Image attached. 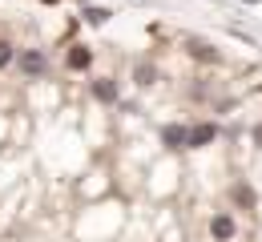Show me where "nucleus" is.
I'll return each instance as SVG.
<instances>
[{"mask_svg": "<svg viewBox=\"0 0 262 242\" xmlns=\"http://www.w3.org/2000/svg\"><path fill=\"white\" fill-rule=\"evenodd\" d=\"M154 81H158V65H154V61H137V65H133V85L149 89Z\"/></svg>", "mask_w": 262, "mask_h": 242, "instance_id": "obj_9", "label": "nucleus"}, {"mask_svg": "<svg viewBox=\"0 0 262 242\" xmlns=\"http://www.w3.org/2000/svg\"><path fill=\"white\" fill-rule=\"evenodd\" d=\"M218 121H198L190 125V134H186V149H206V145H214L218 141Z\"/></svg>", "mask_w": 262, "mask_h": 242, "instance_id": "obj_1", "label": "nucleus"}, {"mask_svg": "<svg viewBox=\"0 0 262 242\" xmlns=\"http://www.w3.org/2000/svg\"><path fill=\"white\" fill-rule=\"evenodd\" d=\"M12 65H20L25 77H40V73L49 69V57H45V49H20Z\"/></svg>", "mask_w": 262, "mask_h": 242, "instance_id": "obj_3", "label": "nucleus"}, {"mask_svg": "<svg viewBox=\"0 0 262 242\" xmlns=\"http://www.w3.org/2000/svg\"><path fill=\"white\" fill-rule=\"evenodd\" d=\"M234 230H238V226H234L230 214H214V218H210V234H214V242H230V238H234Z\"/></svg>", "mask_w": 262, "mask_h": 242, "instance_id": "obj_6", "label": "nucleus"}, {"mask_svg": "<svg viewBox=\"0 0 262 242\" xmlns=\"http://www.w3.org/2000/svg\"><path fill=\"white\" fill-rule=\"evenodd\" d=\"M89 93H93V101H101V105H117V101H121V85H117V77H97V81L89 85Z\"/></svg>", "mask_w": 262, "mask_h": 242, "instance_id": "obj_4", "label": "nucleus"}, {"mask_svg": "<svg viewBox=\"0 0 262 242\" xmlns=\"http://www.w3.org/2000/svg\"><path fill=\"white\" fill-rule=\"evenodd\" d=\"M12 61H16V45L0 36V69H12Z\"/></svg>", "mask_w": 262, "mask_h": 242, "instance_id": "obj_11", "label": "nucleus"}, {"mask_svg": "<svg viewBox=\"0 0 262 242\" xmlns=\"http://www.w3.org/2000/svg\"><path fill=\"white\" fill-rule=\"evenodd\" d=\"M250 141H254V145H258V149H262V121H258V125H254V129H250Z\"/></svg>", "mask_w": 262, "mask_h": 242, "instance_id": "obj_12", "label": "nucleus"}, {"mask_svg": "<svg viewBox=\"0 0 262 242\" xmlns=\"http://www.w3.org/2000/svg\"><path fill=\"white\" fill-rule=\"evenodd\" d=\"M65 69L69 73H89L93 69V49L81 45V40H73V45L65 49Z\"/></svg>", "mask_w": 262, "mask_h": 242, "instance_id": "obj_2", "label": "nucleus"}, {"mask_svg": "<svg viewBox=\"0 0 262 242\" xmlns=\"http://www.w3.org/2000/svg\"><path fill=\"white\" fill-rule=\"evenodd\" d=\"M81 20H85L89 29H101V25H109V20H113V8H105V4H89V8L81 12Z\"/></svg>", "mask_w": 262, "mask_h": 242, "instance_id": "obj_7", "label": "nucleus"}, {"mask_svg": "<svg viewBox=\"0 0 262 242\" xmlns=\"http://www.w3.org/2000/svg\"><path fill=\"white\" fill-rule=\"evenodd\" d=\"M230 198H234V202H238L242 210H254V202H258V194H254V190H250L246 182H234V190H230Z\"/></svg>", "mask_w": 262, "mask_h": 242, "instance_id": "obj_10", "label": "nucleus"}, {"mask_svg": "<svg viewBox=\"0 0 262 242\" xmlns=\"http://www.w3.org/2000/svg\"><path fill=\"white\" fill-rule=\"evenodd\" d=\"M186 53H190L194 61H218V49H214L210 40H198V36H190V40H186Z\"/></svg>", "mask_w": 262, "mask_h": 242, "instance_id": "obj_8", "label": "nucleus"}, {"mask_svg": "<svg viewBox=\"0 0 262 242\" xmlns=\"http://www.w3.org/2000/svg\"><path fill=\"white\" fill-rule=\"evenodd\" d=\"M186 134H190V125L169 121V125H162V134H158V138H162L165 149H173V153H178V149H186Z\"/></svg>", "mask_w": 262, "mask_h": 242, "instance_id": "obj_5", "label": "nucleus"}]
</instances>
